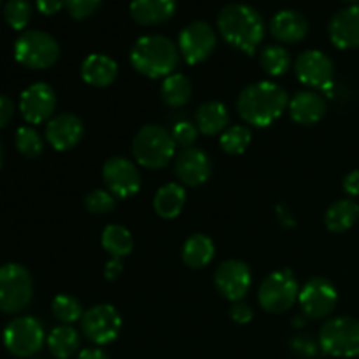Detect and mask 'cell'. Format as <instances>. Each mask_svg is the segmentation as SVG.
Wrapping results in <instances>:
<instances>
[{
  "mask_svg": "<svg viewBox=\"0 0 359 359\" xmlns=\"http://www.w3.org/2000/svg\"><path fill=\"white\" fill-rule=\"evenodd\" d=\"M290 105V97L283 86L270 81L249 84L241 91L237 98L238 116L248 125L270 126L283 116Z\"/></svg>",
  "mask_w": 359,
  "mask_h": 359,
  "instance_id": "1",
  "label": "cell"
},
{
  "mask_svg": "<svg viewBox=\"0 0 359 359\" xmlns=\"http://www.w3.org/2000/svg\"><path fill=\"white\" fill-rule=\"evenodd\" d=\"M217 28L224 41L245 55H252L263 37L265 23L262 14L248 4H228L217 16Z\"/></svg>",
  "mask_w": 359,
  "mask_h": 359,
  "instance_id": "2",
  "label": "cell"
},
{
  "mask_svg": "<svg viewBox=\"0 0 359 359\" xmlns=\"http://www.w3.org/2000/svg\"><path fill=\"white\" fill-rule=\"evenodd\" d=\"M130 62L137 72L151 79L168 77L179 63V48L163 35H144L133 44Z\"/></svg>",
  "mask_w": 359,
  "mask_h": 359,
  "instance_id": "3",
  "label": "cell"
},
{
  "mask_svg": "<svg viewBox=\"0 0 359 359\" xmlns=\"http://www.w3.org/2000/svg\"><path fill=\"white\" fill-rule=\"evenodd\" d=\"M175 147L172 133L160 125H144L132 144L137 163L153 170H160L170 163L175 156Z\"/></svg>",
  "mask_w": 359,
  "mask_h": 359,
  "instance_id": "4",
  "label": "cell"
},
{
  "mask_svg": "<svg viewBox=\"0 0 359 359\" xmlns=\"http://www.w3.org/2000/svg\"><path fill=\"white\" fill-rule=\"evenodd\" d=\"M14 58L27 69L44 70L60 58V46L53 35L41 30H28L14 44Z\"/></svg>",
  "mask_w": 359,
  "mask_h": 359,
  "instance_id": "5",
  "label": "cell"
},
{
  "mask_svg": "<svg viewBox=\"0 0 359 359\" xmlns=\"http://www.w3.org/2000/svg\"><path fill=\"white\" fill-rule=\"evenodd\" d=\"M319 346L328 356L358 358L359 321L349 316H340L326 321L319 332Z\"/></svg>",
  "mask_w": 359,
  "mask_h": 359,
  "instance_id": "6",
  "label": "cell"
},
{
  "mask_svg": "<svg viewBox=\"0 0 359 359\" xmlns=\"http://www.w3.org/2000/svg\"><path fill=\"white\" fill-rule=\"evenodd\" d=\"M34 297L32 276L25 266L7 263L0 266V311L16 314L30 305Z\"/></svg>",
  "mask_w": 359,
  "mask_h": 359,
  "instance_id": "7",
  "label": "cell"
},
{
  "mask_svg": "<svg viewBox=\"0 0 359 359\" xmlns=\"http://www.w3.org/2000/svg\"><path fill=\"white\" fill-rule=\"evenodd\" d=\"M44 340V326L32 316L13 319L4 330V346L16 358H32L42 349Z\"/></svg>",
  "mask_w": 359,
  "mask_h": 359,
  "instance_id": "8",
  "label": "cell"
},
{
  "mask_svg": "<svg viewBox=\"0 0 359 359\" xmlns=\"http://www.w3.org/2000/svg\"><path fill=\"white\" fill-rule=\"evenodd\" d=\"M300 287L290 270H277L262 283L258 291V302L262 309L272 314H280L293 307L298 300Z\"/></svg>",
  "mask_w": 359,
  "mask_h": 359,
  "instance_id": "9",
  "label": "cell"
},
{
  "mask_svg": "<svg viewBox=\"0 0 359 359\" xmlns=\"http://www.w3.org/2000/svg\"><path fill=\"white\" fill-rule=\"evenodd\" d=\"M121 316L112 305L102 304L88 309L83 316V335L97 346L114 342L121 332Z\"/></svg>",
  "mask_w": 359,
  "mask_h": 359,
  "instance_id": "10",
  "label": "cell"
},
{
  "mask_svg": "<svg viewBox=\"0 0 359 359\" xmlns=\"http://www.w3.org/2000/svg\"><path fill=\"white\" fill-rule=\"evenodd\" d=\"M217 37L205 21H193L179 34V51L189 65L202 63L216 49Z\"/></svg>",
  "mask_w": 359,
  "mask_h": 359,
  "instance_id": "11",
  "label": "cell"
},
{
  "mask_svg": "<svg viewBox=\"0 0 359 359\" xmlns=\"http://www.w3.org/2000/svg\"><path fill=\"white\" fill-rule=\"evenodd\" d=\"M298 302H300L305 318L325 319L335 311L339 294L328 279L314 277L300 290Z\"/></svg>",
  "mask_w": 359,
  "mask_h": 359,
  "instance_id": "12",
  "label": "cell"
},
{
  "mask_svg": "<svg viewBox=\"0 0 359 359\" xmlns=\"http://www.w3.org/2000/svg\"><path fill=\"white\" fill-rule=\"evenodd\" d=\"M294 72L300 83L305 86L314 88V90L326 91L332 88L333 76H335V67L333 62L318 49H309L304 51L294 62Z\"/></svg>",
  "mask_w": 359,
  "mask_h": 359,
  "instance_id": "13",
  "label": "cell"
},
{
  "mask_svg": "<svg viewBox=\"0 0 359 359\" xmlns=\"http://www.w3.org/2000/svg\"><path fill=\"white\" fill-rule=\"evenodd\" d=\"M102 177L109 191L119 198L133 196L140 189L139 168L123 156L109 158L102 168Z\"/></svg>",
  "mask_w": 359,
  "mask_h": 359,
  "instance_id": "14",
  "label": "cell"
},
{
  "mask_svg": "<svg viewBox=\"0 0 359 359\" xmlns=\"http://www.w3.org/2000/svg\"><path fill=\"white\" fill-rule=\"evenodd\" d=\"M56 107V93L49 84L35 83L28 86L20 97V111L25 121L41 125L49 121Z\"/></svg>",
  "mask_w": 359,
  "mask_h": 359,
  "instance_id": "15",
  "label": "cell"
},
{
  "mask_svg": "<svg viewBox=\"0 0 359 359\" xmlns=\"http://www.w3.org/2000/svg\"><path fill=\"white\" fill-rule=\"evenodd\" d=\"M217 291L230 302H242L251 287V270L241 259H228L214 273Z\"/></svg>",
  "mask_w": 359,
  "mask_h": 359,
  "instance_id": "16",
  "label": "cell"
},
{
  "mask_svg": "<svg viewBox=\"0 0 359 359\" xmlns=\"http://www.w3.org/2000/svg\"><path fill=\"white\" fill-rule=\"evenodd\" d=\"M174 172L182 184L200 186L209 181L212 167H210L209 156L202 149L188 147L175 156Z\"/></svg>",
  "mask_w": 359,
  "mask_h": 359,
  "instance_id": "17",
  "label": "cell"
},
{
  "mask_svg": "<svg viewBox=\"0 0 359 359\" xmlns=\"http://www.w3.org/2000/svg\"><path fill=\"white\" fill-rule=\"evenodd\" d=\"M83 121L72 112H62L51 118L46 125V139L56 151H69L83 139Z\"/></svg>",
  "mask_w": 359,
  "mask_h": 359,
  "instance_id": "18",
  "label": "cell"
},
{
  "mask_svg": "<svg viewBox=\"0 0 359 359\" xmlns=\"http://www.w3.org/2000/svg\"><path fill=\"white\" fill-rule=\"evenodd\" d=\"M330 39L339 49L359 48V6L339 11L330 21Z\"/></svg>",
  "mask_w": 359,
  "mask_h": 359,
  "instance_id": "19",
  "label": "cell"
},
{
  "mask_svg": "<svg viewBox=\"0 0 359 359\" xmlns=\"http://www.w3.org/2000/svg\"><path fill=\"white\" fill-rule=\"evenodd\" d=\"M270 32L273 39L284 44H294L304 41L309 32V21L302 13L293 9H284L277 13L270 21Z\"/></svg>",
  "mask_w": 359,
  "mask_h": 359,
  "instance_id": "20",
  "label": "cell"
},
{
  "mask_svg": "<svg viewBox=\"0 0 359 359\" xmlns=\"http://www.w3.org/2000/svg\"><path fill=\"white\" fill-rule=\"evenodd\" d=\"M290 114L298 125H316L326 114V100L316 91H300L290 100Z\"/></svg>",
  "mask_w": 359,
  "mask_h": 359,
  "instance_id": "21",
  "label": "cell"
},
{
  "mask_svg": "<svg viewBox=\"0 0 359 359\" xmlns=\"http://www.w3.org/2000/svg\"><path fill=\"white\" fill-rule=\"evenodd\" d=\"M81 76H83L84 83H88L90 86H111L118 77V63L111 56L93 53L84 58L83 65H81Z\"/></svg>",
  "mask_w": 359,
  "mask_h": 359,
  "instance_id": "22",
  "label": "cell"
},
{
  "mask_svg": "<svg viewBox=\"0 0 359 359\" xmlns=\"http://www.w3.org/2000/svg\"><path fill=\"white\" fill-rule=\"evenodd\" d=\"M175 14V0H132L130 16L144 27L161 25Z\"/></svg>",
  "mask_w": 359,
  "mask_h": 359,
  "instance_id": "23",
  "label": "cell"
},
{
  "mask_svg": "<svg viewBox=\"0 0 359 359\" xmlns=\"http://www.w3.org/2000/svg\"><path fill=\"white\" fill-rule=\"evenodd\" d=\"M228 123H230V112H228L226 105H223L221 102H205L196 111L195 125L203 135H217V133L224 132Z\"/></svg>",
  "mask_w": 359,
  "mask_h": 359,
  "instance_id": "24",
  "label": "cell"
},
{
  "mask_svg": "<svg viewBox=\"0 0 359 359\" xmlns=\"http://www.w3.org/2000/svg\"><path fill=\"white\" fill-rule=\"evenodd\" d=\"M186 203V191L177 182L161 186L154 195L153 207L156 214L163 219H174L182 212Z\"/></svg>",
  "mask_w": 359,
  "mask_h": 359,
  "instance_id": "25",
  "label": "cell"
},
{
  "mask_svg": "<svg viewBox=\"0 0 359 359\" xmlns=\"http://www.w3.org/2000/svg\"><path fill=\"white\" fill-rule=\"evenodd\" d=\"M214 255H216V248L207 235H191L182 245V262L189 269H203L212 262Z\"/></svg>",
  "mask_w": 359,
  "mask_h": 359,
  "instance_id": "26",
  "label": "cell"
},
{
  "mask_svg": "<svg viewBox=\"0 0 359 359\" xmlns=\"http://www.w3.org/2000/svg\"><path fill=\"white\" fill-rule=\"evenodd\" d=\"M81 337L70 325H60L48 335L49 353L56 359H69L79 351Z\"/></svg>",
  "mask_w": 359,
  "mask_h": 359,
  "instance_id": "27",
  "label": "cell"
},
{
  "mask_svg": "<svg viewBox=\"0 0 359 359\" xmlns=\"http://www.w3.org/2000/svg\"><path fill=\"white\" fill-rule=\"evenodd\" d=\"M359 217V205L354 200H339L333 205H330V209L326 210L325 223L326 228L330 231H335V233H342L347 231L349 228L354 226V223Z\"/></svg>",
  "mask_w": 359,
  "mask_h": 359,
  "instance_id": "28",
  "label": "cell"
},
{
  "mask_svg": "<svg viewBox=\"0 0 359 359\" xmlns=\"http://www.w3.org/2000/svg\"><path fill=\"white\" fill-rule=\"evenodd\" d=\"M161 100L168 105V107H182L189 102L193 93L191 83L184 74H172V76L165 77L163 84H161Z\"/></svg>",
  "mask_w": 359,
  "mask_h": 359,
  "instance_id": "29",
  "label": "cell"
},
{
  "mask_svg": "<svg viewBox=\"0 0 359 359\" xmlns=\"http://www.w3.org/2000/svg\"><path fill=\"white\" fill-rule=\"evenodd\" d=\"M102 248L112 256V258L123 259L128 256L133 249V237L121 224H109L102 231Z\"/></svg>",
  "mask_w": 359,
  "mask_h": 359,
  "instance_id": "30",
  "label": "cell"
},
{
  "mask_svg": "<svg viewBox=\"0 0 359 359\" xmlns=\"http://www.w3.org/2000/svg\"><path fill=\"white\" fill-rule=\"evenodd\" d=\"M259 62H262L263 70L273 77L284 76L291 69L290 53H287L286 48L277 44H270L263 48L262 55H259Z\"/></svg>",
  "mask_w": 359,
  "mask_h": 359,
  "instance_id": "31",
  "label": "cell"
},
{
  "mask_svg": "<svg viewBox=\"0 0 359 359\" xmlns=\"http://www.w3.org/2000/svg\"><path fill=\"white\" fill-rule=\"evenodd\" d=\"M252 139V133L248 126L235 125L230 126L221 135V147L228 154H242L249 147Z\"/></svg>",
  "mask_w": 359,
  "mask_h": 359,
  "instance_id": "32",
  "label": "cell"
},
{
  "mask_svg": "<svg viewBox=\"0 0 359 359\" xmlns=\"http://www.w3.org/2000/svg\"><path fill=\"white\" fill-rule=\"evenodd\" d=\"M51 309L55 318L58 319L62 325H72V323L83 319L84 316L79 300L70 297V294H58V297H55Z\"/></svg>",
  "mask_w": 359,
  "mask_h": 359,
  "instance_id": "33",
  "label": "cell"
},
{
  "mask_svg": "<svg viewBox=\"0 0 359 359\" xmlns=\"http://www.w3.org/2000/svg\"><path fill=\"white\" fill-rule=\"evenodd\" d=\"M16 147L23 156L37 158L44 151V140L41 133L32 126H21L16 132Z\"/></svg>",
  "mask_w": 359,
  "mask_h": 359,
  "instance_id": "34",
  "label": "cell"
},
{
  "mask_svg": "<svg viewBox=\"0 0 359 359\" xmlns=\"http://www.w3.org/2000/svg\"><path fill=\"white\" fill-rule=\"evenodd\" d=\"M7 25L14 30H23L32 18V6L28 0H7L4 9Z\"/></svg>",
  "mask_w": 359,
  "mask_h": 359,
  "instance_id": "35",
  "label": "cell"
},
{
  "mask_svg": "<svg viewBox=\"0 0 359 359\" xmlns=\"http://www.w3.org/2000/svg\"><path fill=\"white\" fill-rule=\"evenodd\" d=\"M84 203L91 214H109L116 207L114 195L109 189H93L86 195Z\"/></svg>",
  "mask_w": 359,
  "mask_h": 359,
  "instance_id": "36",
  "label": "cell"
},
{
  "mask_svg": "<svg viewBox=\"0 0 359 359\" xmlns=\"http://www.w3.org/2000/svg\"><path fill=\"white\" fill-rule=\"evenodd\" d=\"M62 2L74 20H86L93 16L102 6V0H62Z\"/></svg>",
  "mask_w": 359,
  "mask_h": 359,
  "instance_id": "37",
  "label": "cell"
},
{
  "mask_svg": "<svg viewBox=\"0 0 359 359\" xmlns=\"http://www.w3.org/2000/svg\"><path fill=\"white\" fill-rule=\"evenodd\" d=\"M172 137H174L175 146H181L182 149H188V147H193L196 137H198V128L196 125L189 121H177L172 128Z\"/></svg>",
  "mask_w": 359,
  "mask_h": 359,
  "instance_id": "38",
  "label": "cell"
},
{
  "mask_svg": "<svg viewBox=\"0 0 359 359\" xmlns=\"http://www.w3.org/2000/svg\"><path fill=\"white\" fill-rule=\"evenodd\" d=\"M291 347H293L294 353H298L300 356H305V358H312L318 354V346H316L314 340L304 335L294 337V339L291 340Z\"/></svg>",
  "mask_w": 359,
  "mask_h": 359,
  "instance_id": "39",
  "label": "cell"
},
{
  "mask_svg": "<svg viewBox=\"0 0 359 359\" xmlns=\"http://www.w3.org/2000/svg\"><path fill=\"white\" fill-rule=\"evenodd\" d=\"M230 316L237 325H248L252 319V311L248 304H244V302H235L233 307H231L230 311Z\"/></svg>",
  "mask_w": 359,
  "mask_h": 359,
  "instance_id": "40",
  "label": "cell"
},
{
  "mask_svg": "<svg viewBox=\"0 0 359 359\" xmlns=\"http://www.w3.org/2000/svg\"><path fill=\"white\" fill-rule=\"evenodd\" d=\"M14 116V104L9 97L0 95V128L9 125V121Z\"/></svg>",
  "mask_w": 359,
  "mask_h": 359,
  "instance_id": "41",
  "label": "cell"
},
{
  "mask_svg": "<svg viewBox=\"0 0 359 359\" xmlns=\"http://www.w3.org/2000/svg\"><path fill=\"white\" fill-rule=\"evenodd\" d=\"M63 7L62 0H37L39 13L44 16H53V14L60 13Z\"/></svg>",
  "mask_w": 359,
  "mask_h": 359,
  "instance_id": "42",
  "label": "cell"
},
{
  "mask_svg": "<svg viewBox=\"0 0 359 359\" xmlns=\"http://www.w3.org/2000/svg\"><path fill=\"white\" fill-rule=\"evenodd\" d=\"M344 191L351 196L359 195V170H353L344 179Z\"/></svg>",
  "mask_w": 359,
  "mask_h": 359,
  "instance_id": "43",
  "label": "cell"
},
{
  "mask_svg": "<svg viewBox=\"0 0 359 359\" xmlns=\"http://www.w3.org/2000/svg\"><path fill=\"white\" fill-rule=\"evenodd\" d=\"M123 272V262L119 258H111L107 262V265H105V277H107L109 280H114L118 279L119 276H121Z\"/></svg>",
  "mask_w": 359,
  "mask_h": 359,
  "instance_id": "44",
  "label": "cell"
},
{
  "mask_svg": "<svg viewBox=\"0 0 359 359\" xmlns=\"http://www.w3.org/2000/svg\"><path fill=\"white\" fill-rule=\"evenodd\" d=\"M77 359H109L107 354L97 347H90V349H83L77 354Z\"/></svg>",
  "mask_w": 359,
  "mask_h": 359,
  "instance_id": "45",
  "label": "cell"
},
{
  "mask_svg": "<svg viewBox=\"0 0 359 359\" xmlns=\"http://www.w3.org/2000/svg\"><path fill=\"white\" fill-rule=\"evenodd\" d=\"M294 321H297V323H294V326H302V325H304V323H302V321H304V319H302V318H297V319H294Z\"/></svg>",
  "mask_w": 359,
  "mask_h": 359,
  "instance_id": "46",
  "label": "cell"
},
{
  "mask_svg": "<svg viewBox=\"0 0 359 359\" xmlns=\"http://www.w3.org/2000/svg\"><path fill=\"white\" fill-rule=\"evenodd\" d=\"M2 160H4V151H2V144H0V167H2Z\"/></svg>",
  "mask_w": 359,
  "mask_h": 359,
  "instance_id": "47",
  "label": "cell"
},
{
  "mask_svg": "<svg viewBox=\"0 0 359 359\" xmlns=\"http://www.w3.org/2000/svg\"><path fill=\"white\" fill-rule=\"evenodd\" d=\"M346 2H351V4H359V0H346Z\"/></svg>",
  "mask_w": 359,
  "mask_h": 359,
  "instance_id": "48",
  "label": "cell"
},
{
  "mask_svg": "<svg viewBox=\"0 0 359 359\" xmlns=\"http://www.w3.org/2000/svg\"><path fill=\"white\" fill-rule=\"evenodd\" d=\"M0 4H2V0H0Z\"/></svg>",
  "mask_w": 359,
  "mask_h": 359,
  "instance_id": "49",
  "label": "cell"
}]
</instances>
